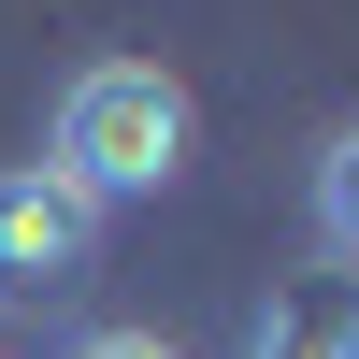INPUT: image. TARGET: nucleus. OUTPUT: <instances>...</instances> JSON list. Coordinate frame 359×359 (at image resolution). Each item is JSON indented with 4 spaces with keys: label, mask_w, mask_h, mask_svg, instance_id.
<instances>
[{
    "label": "nucleus",
    "mask_w": 359,
    "mask_h": 359,
    "mask_svg": "<svg viewBox=\"0 0 359 359\" xmlns=\"http://www.w3.org/2000/svg\"><path fill=\"white\" fill-rule=\"evenodd\" d=\"M187 144H201V115H187V86L158 72V57H86L72 86H57V115H43V158L72 172L86 201H158L172 172H187Z\"/></svg>",
    "instance_id": "f257e3e1"
},
{
    "label": "nucleus",
    "mask_w": 359,
    "mask_h": 359,
    "mask_svg": "<svg viewBox=\"0 0 359 359\" xmlns=\"http://www.w3.org/2000/svg\"><path fill=\"white\" fill-rule=\"evenodd\" d=\"M86 273H101V201L57 158H15L0 172V302H43V287H86Z\"/></svg>",
    "instance_id": "f03ea898"
},
{
    "label": "nucleus",
    "mask_w": 359,
    "mask_h": 359,
    "mask_svg": "<svg viewBox=\"0 0 359 359\" xmlns=\"http://www.w3.org/2000/svg\"><path fill=\"white\" fill-rule=\"evenodd\" d=\"M245 359H359V273L316 259V273H273L245 316Z\"/></svg>",
    "instance_id": "7ed1b4c3"
},
{
    "label": "nucleus",
    "mask_w": 359,
    "mask_h": 359,
    "mask_svg": "<svg viewBox=\"0 0 359 359\" xmlns=\"http://www.w3.org/2000/svg\"><path fill=\"white\" fill-rule=\"evenodd\" d=\"M316 259H345V273H359V130L316 144Z\"/></svg>",
    "instance_id": "20e7f679"
},
{
    "label": "nucleus",
    "mask_w": 359,
    "mask_h": 359,
    "mask_svg": "<svg viewBox=\"0 0 359 359\" xmlns=\"http://www.w3.org/2000/svg\"><path fill=\"white\" fill-rule=\"evenodd\" d=\"M72 359H172V345H158V331H86Z\"/></svg>",
    "instance_id": "39448f33"
}]
</instances>
